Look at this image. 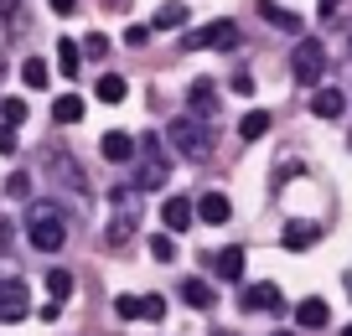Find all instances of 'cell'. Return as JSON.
<instances>
[{
  "label": "cell",
  "instance_id": "obj_1",
  "mask_svg": "<svg viewBox=\"0 0 352 336\" xmlns=\"http://www.w3.org/2000/svg\"><path fill=\"white\" fill-rule=\"evenodd\" d=\"M166 181H171L166 135H140V145H135V186H140V192H161Z\"/></svg>",
  "mask_w": 352,
  "mask_h": 336
},
{
  "label": "cell",
  "instance_id": "obj_2",
  "mask_svg": "<svg viewBox=\"0 0 352 336\" xmlns=\"http://www.w3.org/2000/svg\"><path fill=\"white\" fill-rule=\"evenodd\" d=\"M26 238L36 254H57L67 243V217L57 202H32L26 207Z\"/></svg>",
  "mask_w": 352,
  "mask_h": 336
},
{
  "label": "cell",
  "instance_id": "obj_3",
  "mask_svg": "<svg viewBox=\"0 0 352 336\" xmlns=\"http://www.w3.org/2000/svg\"><path fill=\"white\" fill-rule=\"evenodd\" d=\"M140 197H145V192H140L135 181H124V186H114V192H109V207H114V212H109V228H104V243H114V249H120V243L140 228Z\"/></svg>",
  "mask_w": 352,
  "mask_h": 336
},
{
  "label": "cell",
  "instance_id": "obj_4",
  "mask_svg": "<svg viewBox=\"0 0 352 336\" xmlns=\"http://www.w3.org/2000/svg\"><path fill=\"white\" fill-rule=\"evenodd\" d=\"M166 145H171L176 155H187V161H208L212 155V130L202 120H192V114H176V120L166 124Z\"/></svg>",
  "mask_w": 352,
  "mask_h": 336
},
{
  "label": "cell",
  "instance_id": "obj_5",
  "mask_svg": "<svg viewBox=\"0 0 352 336\" xmlns=\"http://www.w3.org/2000/svg\"><path fill=\"white\" fill-rule=\"evenodd\" d=\"M290 73H296V83H321V73H327V47L306 36V42L290 52Z\"/></svg>",
  "mask_w": 352,
  "mask_h": 336
},
{
  "label": "cell",
  "instance_id": "obj_6",
  "mask_svg": "<svg viewBox=\"0 0 352 336\" xmlns=\"http://www.w3.org/2000/svg\"><path fill=\"white\" fill-rule=\"evenodd\" d=\"M26 311H32L26 280H0V321H26Z\"/></svg>",
  "mask_w": 352,
  "mask_h": 336
},
{
  "label": "cell",
  "instance_id": "obj_7",
  "mask_svg": "<svg viewBox=\"0 0 352 336\" xmlns=\"http://www.w3.org/2000/svg\"><path fill=\"white\" fill-rule=\"evenodd\" d=\"M187 114L192 120H218V83H212V78H197V83L187 88Z\"/></svg>",
  "mask_w": 352,
  "mask_h": 336
},
{
  "label": "cell",
  "instance_id": "obj_8",
  "mask_svg": "<svg viewBox=\"0 0 352 336\" xmlns=\"http://www.w3.org/2000/svg\"><path fill=\"white\" fill-rule=\"evenodd\" d=\"M239 305L243 311H285V295H280V284H243L239 290Z\"/></svg>",
  "mask_w": 352,
  "mask_h": 336
},
{
  "label": "cell",
  "instance_id": "obj_9",
  "mask_svg": "<svg viewBox=\"0 0 352 336\" xmlns=\"http://www.w3.org/2000/svg\"><path fill=\"white\" fill-rule=\"evenodd\" d=\"M187 47L192 52H202V47H239V26L233 21H212V26H202V32H192Z\"/></svg>",
  "mask_w": 352,
  "mask_h": 336
},
{
  "label": "cell",
  "instance_id": "obj_10",
  "mask_svg": "<svg viewBox=\"0 0 352 336\" xmlns=\"http://www.w3.org/2000/svg\"><path fill=\"white\" fill-rule=\"evenodd\" d=\"M192 217H197V207H192L187 197H166V202H161V223H166V233L192 228Z\"/></svg>",
  "mask_w": 352,
  "mask_h": 336
},
{
  "label": "cell",
  "instance_id": "obj_11",
  "mask_svg": "<svg viewBox=\"0 0 352 336\" xmlns=\"http://www.w3.org/2000/svg\"><path fill=\"white\" fill-rule=\"evenodd\" d=\"M47 166H52V176L67 186V192H83V166H78L67 150H52V155H47Z\"/></svg>",
  "mask_w": 352,
  "mask_h": 336
},
{
  "label": "cell",
  "instance_id": "obj_12",
  "mask_svg": "<svg viewBox=\"0 0 352 336\" xmlns=\"http://www.w3.org/2000/svg\"><path fill=\"white\" fill-rule=\"evenodd\" d=\"M311 114H316V120H342V114H347V93H337V88H321V93L311 98Z\"/></svg>",
  "mask_w": 352,
  "mask_h": 336
},
{
  "label": "cell",
  "instance_id": "obj_13",
  "mask_svg": "<svg viewBox=\"0 0 352 336\" xmlns=\"http://www.w3.org/2000/svg\"><path fill=\"white\" fill-rule=\"evenodd\" d=\"M104 161H114V166L135 161V140L124 130H109V135H104Z\"/></svg>",
  "mask_w": 352,
  "mask_h": 336
},
{
  "label": "cell",
  "instance_id": "obj_14",
  "mask_svg": "<svg viewBox=\"0 0 352 336\" xmlns=\"http://www.w3.org/2000/svg\"><path fill=\"white\" fill-rule=\"evenodd\" d=\"M212 274H218V280H228V284H239V280H243V249H223L218 259H212Z\"/></svg>",
  "mask_w": 352,
  "mask_h": 336
},
{
  "label": "cell",
  "instance_id": "obj_15",
  "mask_svg": "<svg viewBox=\"0 0 352 336\" xmlns=\"http://www.w3.org/2000/svg\"><path fill=\"white\" fill-rule=\"evenodd\" d=\"M197 217H202V223H228L233 207H228V197H223V192H208V197L197 202Z\"/></svg>",
  "mask_w": 352,
  "mask_h": 336
},
{
  "label": "cell",
  "instance_id": "obj_16",
  "mask_svg": "<svg viewBox=\"0 0 352 336\" xmlns=\"http://www.w3.org/2000/svg\"><path fill=\"white\" fill-rule=\"evenodd\" d=\"M259 16H270V26H280V32H300V16L296 11H285V5H275V0H259Z\"/></svg>",
  "mask_w": 352,
  "mask_h": 336
},
{
  "label": "cell",
  "instance_id": "obj_17",
  "mask_svg": "<svg viewBox=\"0 0 352 336\" xmlns=\"http://www.w3.org/2000/svg\"><path fill=\"white\" fill-rule=\"evenodd\" d=\"M187 21H192V11H187V5H176V0H171V5H161V11H155L151 32H176V26H187Z\"/></svg>",
  "mask_w": 352,
  "mask_h": 336
},
{
  "label": "cell",
  "instance_id": "obj_18",
  "mask_svg": "<svg viewBox=\"0 0 352 336\" xmlns=\"http://www.w3.org/2000/svg\"><path fill=\"white\" fill-rule=\"evenodd\" d=\"M296 321L306 326V331H321V326H327V300H316V295H311V300H300V305H296Z\"/></svg>",
  "mask_w": 352,
  "mask_h": 336
},
{
  "label": "cell",
  "instance_id": "obj_19",
  "mask_svg": "<svg viewBox=\"0 0 352 336\" xmlns=\"http://www.w3.org/2000/svg\"><path fill=\"white\" fill-rule=\"evenodd\" d=\"M182 300L197 305V311H208V305H218V295H212L208 280H182Z\"/></svg>",
  "mask_w": 352,
  "mask_h": 336
},
{
  "label": "cell",
  "instance_id": "obj_20",
  "mask_svg": "<svg viewBox=\"0 0 352 336\" xmlns=\"http://www.w3.org/2000/svg\"><path fill=\"white\" fill-rule=\"evenodd\" d=\"M316 238H321V228H311V223H290V228H285V238H280V243H285L290 254H300V249H311Z\"/></svg>",
  "mask_w": 352,
  "mask_h": 336
},
{
  "label": "cell",
  "instance_id": "obj_21",
  "mask_svg": "<svg viewBox=\"0 0 352 336\" xmlns=\"http://www.w3.org/2000/svg\"><path fill=\"white\" fill-rule=\"evenodd\" d=\"M52 120H57V124H78V120H83V98H78V93L52 98Z\"/></svg>",
  "mask_w": 352,
  "mask_h": 336
},
{
  "label": "cell",
  "instance_id": "obj_22",
  "mask_svg": "<svg viewBox=\"0 0 352 336\" xmlns=\"http://www.w3.org/2000/svg\"><path fill=\"white\" fill-rule=\"evenodd\" d=\"M239 135L243 140H264V135H270V114H264V109H249L239 120Z\"/></svg>",
  "mask_w": 352,
  "mask_h": 336
},
{
  "label": "cell",
  "instance_id": "obj_23",
  "mask_svg": "<svg viewBox=\"0 0 352 336\" xmlns=\"http://www.w3.org/2000/svg\"><path fill=\"white\" fill-rule=\"evenodd\" d=\"M78 52H83L78 42H57V67H63L67 78H78V67H83V57H78Z\"/></svg>",
  "mask_w": 352,
  "mask_h": 336
},
{
  "label": "cell",
  "instance_id": "obj_24",
  "mask_svg": "<svg viewBox=\"0 0 352 336\" xmlns=\"http://www.w3.org/2000/svg\"><path fill=\"white\" fill-rule=\"evenodd\" d=\"M99 104H124V78L120 73H104L99 78Z\"/></svg>",
  "mask_w": 352,
  "mask_h": 336
},
{
  "label": "cell",
  "instance_id": "obj_25",
  "mask_svg": "<svg viewBox=\"0 0 352 336\" xmlns=\"http://www.w3.org/2000/svg\"><path fill=\"white\" fill-rule=\"evenodd\" d=\"M47 78H52V73H47L42 57H26V63H21V83L26 88H47Z\"/></svg>",
  "mask_w": 352,
  "mask_h": 336
},
{
  "label": "cell",
  "instance_id": "obj_26",
  "mask_svg": "<svg viewBox=\"0 0 352 336\" xmlns=\"http://www.w3.org/2000/svg\"><path fill=\"white\" fill-rule=\"evenodd\" d=\"M6 197H11V202H32V176L11 171V176H6Z\"/></svg>",
  "mask_w": 352,
  "mask_h": 336
},
{
  "label": "cell",
  "instance_id": "obj_27",
  "mask_svg": "<svg viewBox=\"0 0 352 336\" xmlns=\"http://www.w3.org/2000/svg\"><path fill=\"white\" fill-rule=\"evenodd\" d=\"M47 290H52V300L63 305L67 295H73V274H67V269H52V274H47Z\"/></svg>",
  "mask_w": 352,
  "mask_h": 336
},
{
  "label": "cell",
  "instance_id": "obj_28",
  "mask_svg": "<svg viewBox=\"0 0 352 336\" xmlns=\"http://www.w3.org/2000/svg\"><path fill=\"white\" fill-rule=\"evenodd\" d=\"M0 120L11 124V130H21L26 124V98H6V104H0Z\"/></svg>",
  "mask_w": 352,
  "mask_h": 336
},
{
  "label": "cell",
  "instance_id": "obj_29",
  "mask_svg": "<svg viewBox=\"0 0 352 336\" xmlns=\"http://www.w3.org/2000/svg\"><path fill=\"white\" fill-rule=\"evenodd\" d=\"M151 254H155L161 264H171V259H176V243H171V233H155V238H151Z\"/></svg>",
  "mask_w": 352,
  "mask_h": 336
},
{
  "label": "cell",
  "instance_id": "obj_30",
  "mask_svg": "<svg viewBox=\"0 0 352 336\" xmlns=\"http://www.w3.org/2000/svg\"><path fill=\"white\" fill-rule=\"evenodd\" d=\"M140 315L145 321H166V300L161 295H140Z\"/></svg>",
  "mask_w": 352,
  "mask_h": 336
},
{
  "label": "cell",
  "instance_id": "obj_31",
  "mask_svg": "<svg viewBox=\"0 0 352 336\" xmlns=\"http://www.w3.org/2000/svg\"><path fill=\"white\" fill-rule=\"evenodd\" d=\"M83 52H88V57H104V52H109V36H104V32L83 36Z\"/></svg>",
  "mask_w": 352,
  "mask_h": 336
},
{
  "label": "cell",
  "instance_id": "obj_32",
  "mask_svg": "<svg viewBox=\"0 0 352 336\" xmlns=\"http://www.w3.org/2000/svg\"><path fill=\"white\" fill-rule=\"evenodd\" d=\"M114 311H120L124 321H135V315H140V295H120V300H114Z\"/></svg>",
  "mask_w": 352,
  "mask_h": 336
},
{
  "label": "cell",
  "instance_id": "obj_33",
  "mask_svg": "<svg viewBox=\"0 0 352 336\" xmlns=\"http://www.w3.org/2000/svg\"><path fill=\"white\" fill-rule=\"evenodd\" d=\"M124 42H130V47H145V42H151V26H130V32H124Z\"/></svg>",
  "mask_w": 352,
  "mask_h": 336
},
{
  "label": "cell",
  "instance_id": "obj_34",
  "mask_svg": "<svg viewBox=\"0 0 352 336\" xmlns=\"http://www.w3.org/2000/svg\"><path fill=\"white\" fill-rule=\"evenodd\" d=\"M337 11H342V0H321V5H316L321 21H337Z\"/></svg>",
  "mask_w": 352,
  "mask_h": 336
},
{
  "label": "cell",
  "instance_id": "obj_35",
  "mask_svg": "<svg viewBox=\"0 0 352 336\" xmlns=\"http://www.w3.org/2000/svg\"><path fill=\"white\" fill-rule=\"evenodd\" d=\"M16 150V130H11V124H0V155H11Z\"/></svg>",
  "mask_w": 352,
  "mask_h": 336
},
{
  "label": "cell",
  "instance_id": "obj_36",
  "mask_svg": "<svg viewBox=\"0 0 352 336\" xmlns=\"http://www.w3.org/2000/svg\"><path fill=\"white\" fill-rule=\"evenodd\" d=\"M47 5H52L57 16H73V11H78V0H47Z\"/></svg>",
  "mask_w": 352,
  "mask_h": 336
},
{
  "label": "cell",
  "instance_id": "obj_37",
  "mask_svg": "<svg viewBox=\"0 0 352 336\" xmlns=\"http://www.w3.org/2000/svg\"><path fill=\"white\" fill-rule=\"evenodd\" d=\"M347 63H352V16H347Z\"/></svg>",
  "mask_w": 352,
  "mask_h": 336
},
{
  "label": "cell",
  "instance_id": "obj_38",
  "mask_svg": "<svg viewBox=\"0 0 352 336\" xmlns=\"http://www.w3.org/2000/svg\"><path fill=\"white\" fill-rule=\"evenodd\" d=\"M342 284H347V300H352V274H347V280H342Z\"/></svg>",
  "mask_w": 352,
  "mask_h": 336
},
{
  "label": "cell",
  "instance_id": "obj_39",
  "mask_svg": "<svg viewBox=\"0 0 352 336\" xmlns=\"http://www.w3.org/2000/svg\"><path fill=\"white\" fill-rule=\"evenodd\" d=\"M0 5H6V11H16V0H0Z\"/></svg>",
  "mask_w": 352,
  "mask_h": 336
},
{
  "label": "cell",
  "instance_id": "obj_40",
  "mask_svg": "<svg viewBox=\"0 0 352 336\" xmlns=\"http://www.w3.org/2000/svg\"><path fill=\"white\" fill-rule=\"evenodd\" d=\"M109 5H130V0H109Z\"/></svg>",
  "mask_w": 352,
  "mask_h": 336
},
{
  "label": "cell",
  "instance_id": "obj_41",
  "mask_svg": "<svg viewBox=\"0 0 352 336\" xmlns=\"http://www.w3.org/2000/svg\"><path fill=\"white\" fill-rule=\"evenodd\" d=\"M275 336H296V331H275Z\"/></svg>",
  "mask_w": 352,
  "mask_h": 336
},
{
  "label": "cell",
  "instance_id": "obj_42",
  "mask_svg": "<svg viewBox=\"0 0 352 336\" xmlns=\"http://www.w3.org/2000/svg\"><path fill=\"white\" fill-rule=\"evenodd\" d=\"M342 336H352V326H347V331H342Z\"/></svg>",
  "mask_w": 352,
  "mask_h": 336
},
{
  "label": "cell",
  "instance_id": "obj_43",
  "mask_svg": "<svg viewBox=\"0 0 352 336\" xmlns=\"http://www.w3.org/2000/svg\"><path fill=\"white\" fill-rule=\"evenodd\" d=\"M218 336H233V331H218Z\"/></svg>",
  "mask_w": 352,
  "mask_h": 336
}]
</instances>
